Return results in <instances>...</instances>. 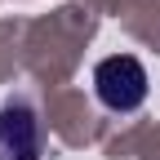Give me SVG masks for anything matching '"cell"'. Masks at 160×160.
I'll return each instance as SVG.
<instances>
[{
	"label": "cell",
	"instance_id": "2",
	"mask_svg": "<svg viewBox=\"0 0 160 160\" xmlns=\"http://www.w3.org/2000/svg\"><path fill=\"white\" fill-rule=\"evenodd\" d=\"M0 160H40V120L27 102L0 111Z\"/></svg>",
	"mask_w": 160,
	"mask_h": 160
},
{
	"label": "cell",
	"instance_id": "1",
	"mask_svg": "<svg viewBox=\"0 0 160 160\" xmlns=\"http://www.w3.org/2000/svg\"><path fill=\"white\" fill-rule=\"evenodd\" d=\"M147 67L133 53H111L93 67V93L107 111H138L147 102Z\"/></svg>",
	"mask_w": 160,
	"mask_h": 160
}]
</instances>
